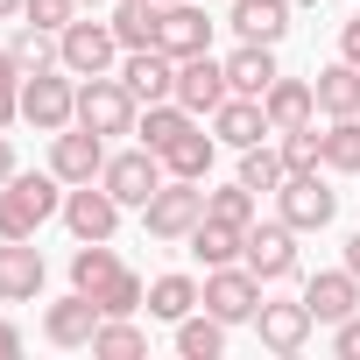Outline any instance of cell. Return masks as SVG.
<instances>
[{
	"label": "cell",
	"mask_w": 360,
	"mask_h": 360,
	"mask_svg": "<svg viewBox=\"0 0 360 360\" xmlns=\"http://www.w3.org/2000/svg\"><path fill=\"white\" fill-rule=\"evenodd\" d=\"M64 212V176L50 169V176H8L0 184V240H36L50 219Z\"/></svg>",
	"instance_id": "obj_1"
},
{
	"label": "cell",
	"mask_w": 360,
	"mask_h": 360,
	"mask_svg": "<svg viewBox=\"0 0 360 360\" xmlns=\"http://www.w3.org/2000/svg\"><path fill=\"white\" fill-rule=\"evenodd\" d=\"M22 120H29L36 134H64V127L78 120V85H71V71H64V64H50V71H29V78H22Z\"/></svg>",
	"instance_id": "obj_2"
},
{
	"label": "cell",
	"mask_w": 360,
	"mask_h": 360,
	"mask_svg": "<svg viewBox=\"0 0 360 360\" xmlns=\"http://www.w3.org/2000/svg\"><path fill=\"white\" fill-rule=\"evenodd\" d=\"M205 219V184H191V176H169V184L141 205V226L148 240H191V226Z\"/></svg>",
	"instance_id": "obj_3"
},
{
	"label": "cell",
	"mask_w": 360,
	"mask_h": 360,
	"mask_svg": "<svg viewBox=\"0 0 360 360\" xmlns=\"http://www.w3.org/2000/svg\"><path fill=\"white\" fill-rule=\"evenodd\" d=\"M134 120H141V99L120 85V78H78V127H92V134H134Z\"/></svg>",
	"instance_id": "obj_4"
},
{
	"label": "cell",
	"mask_w": 360,
	"mask_h": 360,
	"mask_svg": "<svg viewBox=\"0 0 360 360\" xmlns=\"http://www.w3.org/2000/svg\"><path fill=\"white\" fill-rule=\"evenodd\" d=\"M276 212H283L297 233H325L332 212H339V191L325 184V169H290L283 191H276Z\"/></svg>",
	"instance_id": "obj_5"
},
{
	"label": "cell",
	"mask_w": 360,
	"mask_h": 360,
	"mask_svg": "<svg viewBox=\"0 0 360 360\" xmlns=\"http://www.w3.org/2000/svg\"><path fill=\"white\" fill-rule=\"evenodd\" d=\"M99 184L127 205V212H141L162 184H169V169H162V155L155 148H120V155H106V169H99Z\"/></svg>",
	"instance_id": "obj_6"
},
{
	"label": "cell",
	"mask_w": 360,
	"mask_h": 360,
	"mask_svg": "<svg viewBox=\"0 0 360 360\" xmlns=\"http://www.w3.org/2000/svg\"><path fill=\"white\" fill-rule=\"evenodd\" d=\"M113 57H120V36H113V22H99V15H78V22L57 36V64H64L71 78H99V71H113Z\"/></svg>",
	"instance_id": "obj_7"
},
{
	"label": "cell",
	"mask_w": 360,
	"mask_h": 360,
	"mask_svg": "<svg viewBox=\"0 0 360 360\" xmlns=\"http://www.w3.org/2000/svg\"><path fill=\"white\" fill-rule=\"evenodd\" d=\"M240 262L262 276V283H290L297 276V226L276 212V219H255L248 240H240Z\"/></svg>",
	"instance_id": "obj_8"
},
{
	"label": "cell",
	"mask_w": 360,
	"mask_h": 360,
	"mask_svg": "<svg viewBox=\"0 0 360 360\" xmlns=\"http://www.w3.org/2000/svg\"><path fill=\"white\" fill-rule=\"evenodd\" d=\"M120 198L99 184V176H92V184H64V226H71V240H113V226H120Z\"/></svg>",
	"instance_id": "obj_9"
},
{
	"label": "cell",
	"mask_w": 360,
	"mask_h": 360,
	"mask_svg": "<svg viewBox=\"0 0 360 360\" xmlns=\"http://www.w3.org/2000/svg\"><path fill=\"white\" fill-rule=\"evenodd\" d=\"M205 311L226 318V325H255V311H262V276H255L248 262L205 269Z\"/></svg>",
	"instance_id": "obj_10"
},
{
	"label": "cell",
	"mask_w": 360,
	"mask_h": 360,
	"mask_svg": "<svg viewBox=\"0 0 360 360\" xmlns=\"http://www.w3.org/2000/svg\"><path fill=\"white\" fill-rule=\"evenodd\" d=\"M50 169L64 176V184H92V176L106 169V134H92V127H64V134H50Z\"/></svg>",
	"instance_id": "obj_11"
},
{
	"label": "cell",
	"mask_w": 360,
	"mask_h": 360,
	"mask_svg": "<svg viewBox=\"0 0 360 360\" xmlns=\"http://www.w3.org/2000/svg\"><path fill=\"white\" fill-rule=\"evenodd\" d=\"M43 248L36 240H0V304H36L43 297Z\"/></svg>",
	"instance_id": "obj_12"
},
{
	"label": "cell",
	"mask_w": 360,
	"mask_h": 360,
	"mask_svg": "<svg viewBox=\"0 0 360 360\" xmlns=\"http://www.w3.org/2000/svg\"><path fill=\"white\" fill-rule=\"evenodd\" d=\"M219 99H226V64L212 50H198V57L176 64V106H191L205 120V113H219Z\"/></svg>",
	"instance_id": "obj_13"
},
{
	"label": "cell",
	"mask_w": 360,
	"mask_h": 360,
	"mask_svg": "<svg viewBox=\"0 0 360 360\" xmlns=\"http://www.w3.org/2000/svg\"><path fill=\"white\" fill-rule=\"evenodd\" d=\"M155 50H169L176 64L198 57V50H212V22H205V8H191V0H169L162 22H155Z\"/></svg>",
	"instance_id": "obj_14"
},
{
	"label": "cell",
	"mask_w": 360,
	"mask_h": 360,
	"mask_svg": "<svg viewBox=\"0 0 360 360\" xmlns=\"http://www.w3.org/2000/svg\"><path fill=\"white\" fill-rule=\"evenodd\" d=\"M99 297H85V290H71V297H57L50 311H43V339L50 346H92V332H99Z\"/></svg>",
	"instance_id": "obj_15"
},
{
	"label": "cell",
	"mask_w": 360,
	"mask_h": 360,
	"mask_svg": "<svg viewBox=\"0 0 360 360\" xmlns=\"http://www.w3.org/2000/svg\"><path fill=\"white\" fill-rule=\"evenodd\" d=\"M120 85H127L141 106H155V99H176V57H169V50H127V64H120Z\"/></svg>",
	"instance_id": "obj_16"
},
{
	"label": "cell",
	"mask_w": 360,
	"mask_h": 360,
	"mask_svg": "<svg viewBox=\"0 0 360 360\" xmlns=\"http://www.w3.org/2000/svg\"><path fill=\"white\" fill-rule=\"evenodd\" d=\"M311 304L297 297V304H269L262 297V311H255V332H262V346L269 353H304V339H311Z\"/></svg>",
	"instance_id": "obj_17"
},
{
	"label": "cell",
	"mask_w": 360,
	"mask_h": 360,
	"mask_svg": "<svg viewBox=\"0 0 360 360\" xmlns=\"http://www.w3.org/2000/svg\"><path fill=\"white\" fill-rule=\"evenodd\" d=\"M212 134H219V148H255V141H269L276 127H269L262 99H240V92H226V99H219V113H212Z\"/></svg>",
	"instance_id": "obj_18"
},
{
	"label": "cell",
	"mask_w": 360,
	"mask_h": 360,
	"mask_svg": "<svg viewBox=\"0 0 360 360\" xmlns=\"http://www.w3.org/2000/svg\"><path fill=\"white\" fill-rule=\"evenodd\" d=\"M304 304H311L318 325H339V318L360 311V276H353V269H325V276L304 283Z\"/></svg>",
	"instance_id": "obj_19"
},
{
	"label": "cell",
	"mask_w": 360,
	"mask_h": 360,
	"mask_svg": "<svg viewBox=\"0 0 360 360\" xmlns=\"http://www.w3.org/2000/svg\"><path fill=\"white\" fill-rule=\"evenodd\" d=\"M262 113H269V127H276V134L311 127V120H318V92H311V78H276V85L262 92Z\"/></svg>",
	"instance_id": "obj_20"
},
{
	"label": "cell",
	"mask_w": 360,
	"mask_h": 360,
	"mask_svg": "<svg viewBox=\"0 0 360 360\" xmlns=\"http://www.w3.org/2000/svg\"><path fill=\"white\" fill-rule=\"evenodd\" d=\"M226 29L240 36V43H283L290 36V0H233V15H226Z\"/></svg>",
	"instance_id": "obj_21"
},
{
	"label": "cell",
	"mask_w": 360,
	"mask_h": 360,
	"mask_svg": "<svg viewBox=\"0 0 360 360\" xmlns=\"http://www.w3.org/2000/svg\"><path fill=\"white\" fill-rule=\"evenodd\" d=\"M219 64H226V92H240V99H262V92L283 78L269 43H240V50H233V57H219Z\"/></svg>",
	"instance_id": "obj_22"
},
{
	"label": "cell",
	"mask_w": 360,
	"mask_h": 360,
	"mask_svg": "<svg viewBox=\"0 0 360 360\" xmlns=\"http://www.w3.org/2000/svg\"><path fill=\"white\" fill-rule=\"evenodd\" d=\"M311 92H318V113L325 120H346V113H360V64H325L318 78H311Z\"/></svg>",
	"instance_id": "obj_23"
},
{
	"label": "cell",
	"mask_w": 360,
	"mask_h": 360,
	"mask_svg": "<svg viewBox=\"0 0 360 360\" xmlns=\"http://www.w3.org/2000/svg\"><path fill=\"white\" fill-rule=\"evenodd\" d=\"M212 155H219V134L184 127V134L162 148V169H169V176H191V184H205V176H212Z\"/></svg>",
	"instance_id": "obj_24"
},
{
	"label": "cell",
	"mask_w": 360,
	"mask_h": 360,
	"mask_svg": "<svg viewBox=\"0 0 360 360\" xmlns=\"http://www.w3.org/2000/svg\"><path fill=\"white\" fill-rule=\"evenodd\" d=\"M198 304H205V283H191V276H155L148 283V318H162V325L191 318Z\"/></svg>",
	"instance_id": "obj_25"
},
{
	"label": "cell",
	"mask_w": 360,
	"mask_h": 360,
	"mask_svg": "<svg viewBox=\"0 0 360 360\" xmlns=\"http://www.w3.org/2000/svg\"><path fill=\"white\" fill-rule=\"evenodd\" d=\"M184 127H198V113L191 106H176V99H155V106H141V120H134V134H141V148H169L176 134H184Z\"/></svg>",
	"instance_id": "obj_26"
},
{
	"label": "cell",
	"mask_w": 360,
	"mask_h": 360,
	"mask_svg": "<svg viewBox=\"0 0 360 360\" xmlns=\"http://www.w3.org/2000/svg\"><path fill=\"white\" fill-rule=\"evenodd\" d=\"M127 262L106 248V240H78V255H71V290H85V297H99L113 276H120Z\"/></svg>",
	"instance_id": "obj_27"
},
{
	"label": "cell",
	"mask_w": 360,
	"mask_h": 360,
	"mask_svg": "<svg viewBox=\"0 0 360 360\" xmlns=\"http://www.w3.org/2000/svg\"><path fill=\"white\" fill-rule=\"evenodd\" d=\"M176 353H184V360H219L226 353V318H212V311L176 318Z\"/></svg>",
	"instance_id": "obj_28"
},
{
	"label": "cell",
	"mask_w": 360,
	"mask_h": 360,
	"mask_svg": "<svg viewBox=\"0 0 360 360\" xmlns=\"http://www.w3.org/2000/svg\"><path fill=\"white\" fill-rule=\"evenodd\" d=\"M240 240H248V226H226V219H198V226H191V255H198L205 269L240 262Z\"/></svg>",
	"instance_id": "obj_29"
},
{
	"label": "cell",
	"mask_w": 360,
	"mask_h": 360,
	"mask_svg": "<svg viewBox=\"0 0 360 360\" xmlns=\"http://www.w3.org/2000/svg\"><path fill=\"white\" fill-rule=\"evenodd\" d=\"M106 22H113L120 50H155V22H162V8H155V0H120Z\"/></svg>",
	"instance_id": "obj_30"
},
{
	"label": "cell",
	"mask_w": 360,
	"mask_h": 360,
	"mask_svg": "<svg viewBox=\"0 0 360 360\" xmlns=\"http://www.w3.org/2000/svg\"><path fill=\"white\" fill-rule=\"evenodd\" d=\"M283 176H290V162H283V148H269V141H255V148H240V184H248L255 198H262V191L276 198V191H283Z\"/></svg>",
	"instance_id": "obj_31"
},
{
	"label": "cell",
	"mask_w": 360,
	"mask_h": 360,
	"mask_svg": "<svg viewBox=\"0 0 360 360\" xmlns=\"http://www.w3.org/2000/svg\"><path fill=\"white\" fill-rule=\"evenodd\" d=\"M92 353H99V360H141V353H148V332H141L134 318H99Z\"/></svg>",
	"instance_id": "obj_32"
},
{
	"label": "cell",
	"mask_w": 360,
	"mask_h": 360,
	"mask_svg": "<svg viewBox=\"0 0 360 360\" xmlns=\"http://www.w3.org/2000/svg\"><path fill=\"white\" fill-rule=\"evenodd\" d=\"M325 169L360 176V113H346V120H332V127H325Z\"/></svg>",
	"instance_id": "obj_33"
},
{
	"label": "cell",
	"mask_w": 360,
	"mask_h": 360,
	"mask_svg": "<svg viewBox=\"0 0 360 360\" xmlns=\"http://www.w3.org/2000/svg\"><path fill=\"white\" fill-rule=\"evenodd\" d=\"M255 191L240 184V176H233V184H219V191H205V219H226V226H255Z\"/></svg>",
	"instance_id": "obj_34"
},
{
	"label": "cell",
	"mask_w": 360,
	"mask_h": 360,
	"mask_svg": "<svg viewBox=\"0 0 360 360\" xmlns=\"http://www.w3.org/2000/svg\"><path fill=\"white\" fill-rule=\"evenodd\" d=\"M8 50H15V64H22V71H50V64H57V29L15 22V43H8Z\"/></svg>",
	"instance_id": "obj_35"
},
{
	"label": "cell",
	"mask_w": 360,
	"mask_h": 360,
	"mask_svg": "<svg viewBox=\"0 0 360 360\" xmlns=\"http://www.w3.org/2000/svg\"><path fill=\"white\" fill-rule=\"evenodd\" d=\"M141 304H148V283H141L134 269H120V276L99 290V311H106V318H134Z\"/></svg>",
	"instance_id": "obj_36"
},
{
	"label": "cell",
	"mask_w": 360,
	"mask_h": 360,
	"mask_svg": "<svg viewBox=\"0 0 360 360\" xmlns=\"http://www.w3.org/2000/svg\"><path fill=\"white\" fill-rule=\"evenodd\" d=\"M283 162H290V169H325V134H318V120L283 134Z\"/></svg>",
	"instance_id": "obj_37"
},
{
	"label": "cell",
	"mask_w": 360,
	"mask_h": 360,
	"mask_svg": "<svg viewBox=\"0 0 360 360\" xmlns=\"http://www.w3.org/2000/svg\"><path fill=\"white\" fill-rule=\"evenodd\" d=\"M22 64H15V50H0V134H8L15 120H22Z\"/></svg>",
	"instance_id": "obj_38"
},
{
	"label": "cell",
	"mask_w": 360,
	"mask_h": 360,
	"mask_svg": "<svg viewBox=\"0 0 360 360\" xmlns=\"http://www.w3.org/2000/svg\"><path fill=\"white\" fill-rule=\"evenodd\" d=\"M78 15H85V0H29V8H22V22H36V29H57V36H64Z\"/></svg>",
	"instance_id": "obj_39"
},
{
	"label": "cell",
	"mask_w": 360,
	"mask_h": 360,
	"mask_svg": "<svg viewBox=\"0 0 360 360\" xmlns=\"http://www.w3.org/2000/svg\"><path fill=\"white\" fill-rule=\"evenodd\" d=\"M332 346H339V353H346V360H360V311H353V318H339V325H332Z\"/></svg>",
	"instance_id": "obj_40"
},
{
	"label": "cell",
	"mask_w": 360,
	"mask_h": 360,
	"mask_svg": "<svg viewBox=\"0 0 360 360\" xmlns=\"http://www.w3.org/2000/svg\"><path fill=\"white\" fill-rule=\"evenodd\" d=\"M339 57H346V64H360V15H353V22H339Z\"/></svg>",
	"instance_id": "obj_41"
},
{
	"label": "cell",
	"mask_w": 360,
	"mask_h": 360,
	"mask_svg": "<svg viewBox=\"0 0 360 360\" xmlns=\"http://www.w3.org/2000/svg\"><path fill=\"white\" fill-rule=\"evenodd\" d=\"M15 353H22V325H15V318H0V360H15Z\"/></svg>",
	"instance_id": "obj_42"
},
{
	"label": "cell",
	"mask_w": 360,
	"mask_h": 360,
	"mask_svg": "<svg viewBox=\"0 0 360 360\" xmlns=\"http://www.w3.org/2000/svg\"><path fill=\"white\" fill-rule=\"evenodd\" d=\"M15 176V148H8V134H0V184Z\"/></svg>",
	"instance_id": "obj_43"
},
{
	"label": "cell",
	"mask_w": 360,
	"mask_h": 360,
	"mask_svg": "<svg viewBox=\"0 0 360 360\" xmlns=\"http://www.w3.org/2000/svg\"><path fill=\"white\" fill-rule=\"evenodd\" d=\"M22 8H29V0H0V22H22Z\"/></svg>",
	"instance_id": "obj_44"
},
{
	"label": "cell",
	"mask_w": 360,
	"mask_h": 360,
	"mask_svg": "<svg viewBox=\"0 0 360 360\" xmlns=\"http://www.w3.org/2000/svg\"><path fill=\"white\" fill-rule=\"evenodd\" d=\"M346 269H353V276H360V233H353V240H346Z\"/></svg>",
	"instance_id": "obj_45"
},
{
	"label": "cell",
	"mask_w": 360,
	"mask_h": 360,
	"mask_svg": "<svg viewBox=\"0 0 360 360\" xmlns=\"http://www.w3.org/2000/svg\"><path fill=\"white\" fill-rule=\"evenodd\" d=\"M85 8H99V0H85Z\"/></svg>",
	"instance_id": "obj_46"
},
{
	"label": "cell",
	"mask_w": 360,
	"mask_h": 360,
	"mask_svg": "<svg viewBox=\"0 0 360 360\" xmlns=\"http://www.w3.org/2000/svg\"><path fill=\"white\" fill-rule=\"evenodd\" d=\"M155 8H169V0H155Z\"/></svg>",
	"instance_id": "obj_47"
}]
</instances>
